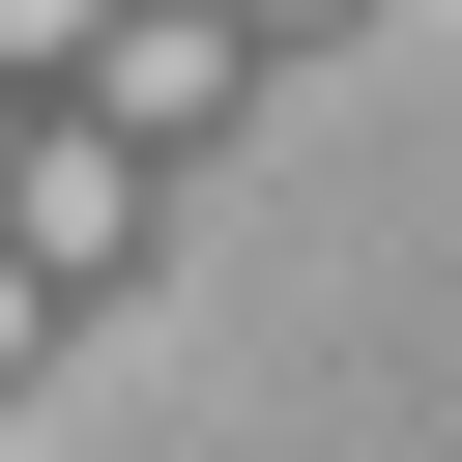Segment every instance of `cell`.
<instances>
[{"instance_id":"6da1fadb","label":"cell","mask_w":462,"mask_h":462,"mask_svg":"<svg viewBox=\"0 0 462 462\" xmlns=\"http://www.w3.org/2000/svg\"><path fill=\"white\" fill-rule=\"evenodd\" d=\"M0 231H29V289H116V260H144V116L29 87V116H0Z\"/></svg>"},{"instance_id":"7a4b0ae2","label":"cell","mask_w":462,"mask_h":462,"mask_svg":"<svg viewBox=\"0 0 462 462\" xmlns=\"http://www.w3.org/2000/svg\"><path fill=\"white\" fill-rule=\"evenodd\" d=\"M87 116L202 144V116H231V0H116V29H87Z\"/></svg>"},{"instance_id":"3957f363","label":"cell","mask_w":462,"mask_h":462,"mask_svg":"<svg viewBox=\"0 0 462 462\" xmlns=\"http://www.w3.org/2000/svg\"><path fill=\"white\" fill-rule=\"evenodd\" d=\"M87 29H116V0H0V87H87Z\"/></svg>"},{"instance_id":"277c9868","label":"cell","mask_w":462,"mask_h":462,"mask_svg":"<svg viewBox=\"0 0 462 462\" xmlns=\"http://www.w3.org/2000/svg\"><path fill=\"white\" fill-rule=\"evenodd\" d=\"M29 346H58V289H29V231H0V375H29Z\"/></svg>"},{"instance_id":"5b68a950","label":"cell","mask_w":462,"mask_h":462,"mask_svg":"<svg viewBox=\"0 0 462 462\" xmlns=\"http://www.w3.org/2000/svg\"><path fill=\"white\" fill-rule=\"evenodd\" d=\"M231 29H346V0H231Z\"/></svg>"},{"instance_id":"8992f818","label":"cell","mask_w":462,"mask_h":462,"mask_svg":"<svg viewBox=\"0 0 462 462\" xmlns=\"http://www.w3.org/2000/svg\"><path fill=\"white\" fill-rule=\"evenodd\" d=\"M0 116H29V87H0Z\"/></svg>"}]
</instances>
